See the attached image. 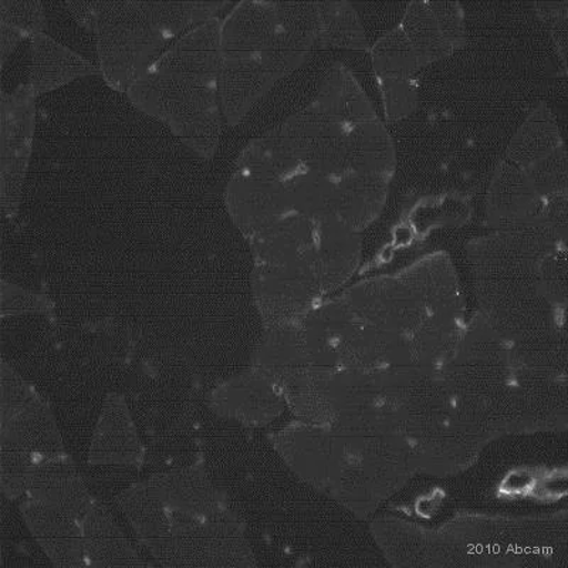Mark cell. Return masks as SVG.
Here are the masks:
<instances>
[{"instance_id": "cell-1", "label": "cell", "mask_w": 568, "mask_h": 568, "mask_svg": "<svg viewBox=\"0 0 568 568\" xmlns=\"http://www.w3.org/2000/svg\"><path fill=\"white\" fill-rule=\"evenodd\" d=\"M220 18L197 24L126 91L131 103L211 160L222 130Z\"/></svg>"}, {"instance_id": "cell-2", "label": "cell", "mask_w": 568, "mask_h": 568, "mask_svg": "<svg viewBox=\"0 0 568 568\" xmlns=\"http://www.w3.org/2000/svg\"><path fill=\"white\" fill-rule=\"evenodd\" d=\"M100 71L115 91L131 85L172 44L197 24L216 18L226 3H90Z\"/></svg>"}, {"instance_id": "cell-3", "label": "cell", "mask_w": 568, "mask_h": 568, "mask_svg": "<svg viewBox=\"0 0 568 568\" xmlns=\"http://www.w3.org/2000/svg\"><path fill=\"white\" fill-rule=\"evenodd\" d=\"M245 546L237 527L220 516L192 517L171 511V532L156 559L165 566H240Z\"/></svg>"}, {"instance_id": "cell-4", "label": "cell", "mask_w": 568, "mask_h": 568, "mask_svg": "<svg viewBox=\"0 0 568 568\" xmlns=\"http://www.w3.org/2000/svg\"><path fill=\"white\" fill-rule=\"evenodd\" d=\"M36 98L30 84L2 94L0 178L2 210L7 217L18 216L22 205L24 181L34 149Z\"/></svg>"}, {"instance_id": "cell-5", "label": "cell", "mask_w": 568, "mask_h": 568, "mask_svg": "<svg viewBox=\"0 0 568 568\" xmlns=\"http://www.w3.org/2000/svg\"><path fill=\"white\" fill-rule=\"evenodd\" d=\"M303 166L337 181L348 174V126L329 119L313 104L272 130Z\"/></svg>"}, {"instance_id": "cell-6", "label": "cell", "mask_w": 568, "mask_h": 568, "mask_svg": "<svg viewBox=\"0 0 568 568\" xmlns=\"http://www.w3.org/2000/svg\"><path fill=\"white\" fill-rule=\"evenodd\" d=\"M343 298L365 326L409 338L429 316L424 303L399 276L359 283Z\"/></svg>"}, {"instance_id": "cell-7", "label": "cell", "mask_w": 568, "mask_h": 568, "mask_svg": "<svg viewBox=\"0 0 568 568\" xmlns=\"http://www.w3.org/2000/svg\"><path fill=\"white\" fill-rule=\"evenodd\" d=\"M253 294L267 326L296 324L318 306L323 293L312 273L256 265Z\"/></svg>"}, {"instance_id": "cell-8", "label": "cell", "mask_w": 568, "mask_h": 568, "mask_svg": "<svg viewBox=\"0 0 568 568\" xmlns=\"http://www.w3.org/2000/svg\"><path fill=\"white\" fill-rule=\"evenodd\" d=\"M317 222L287 213L251 237L256 265L312 273L316 255Z\"/></svg>"}, {"instance_id": "cell-9", "label": "cell", "mask_w": 568, "mask_h": 568, "mask_svg": "<svg viewBox=\"0 0 568 568\" xmlns=\"http://www.w3.org/2000/svg\"><path fill=\"white\" fill-rule=\"evenodd\" d=\"M542 197L537 194L525 170L504 160L491 176L486 217L500 232L519 231L540 215Z\"/></svg>"}, {"instance_id": "cell-10", "label": "cell", "mask_w": 568, "mask_h": 568, "mask_svg": "<svg viewBox=\"0 0 568 568\" xmlns=\"http://www.w3.org/2000/svg\"><path fill=\"white\" fill-rule=\"evenodd\" d=\"M281 387L261 372L236 375L213 390L212 409L221 417L248 425L271 423L282 413Z\"/></svg>"}, {"instance_id": "cell-11", "label": "cell", "mask_w": 568, "mask_h": 568, "mask_svg": "<svg viewBox=\"0 0 568 568\" xmlns=\"http://www.w3.org/2000/svg\"><path fill=\"white\" fill-rule=\"evenodd\" d=\"M226 207L247 240L291 213L281 181L262 180L237 171L226 187Z\"/></svg>"}, {"instance_id": "cell-12", "label": "cell", "mask_w": 568, "mask_h": 568, "mask_svg": "<svg viewBox=\"0 0 568 568\" xmlns=\"http://www.w3.org/2000/svg\"><path fill=\"white\" fill-rule=\"evenodd\" d=\"M23 519L45 555L59 567H81L85 560L83 526L78 517L29 497L22 506Z\"/></svg>"}, {"instance_id": "cell-13", "label": "cell", "mask_w": 568, "mask_h": 568, "mask_svg": "<svg viewBox=\"0 0 568 568\" xmlns=\"http://www.w3.org/2000/svg\"><path fill=\"white\" fill-rule=\"evenodd\" d=\"M275 446L303 479L317 486L332 485L338 464V443L329 430L293 424L275 436Z\"/></svg>"}, {"instance_id": "cell-14", "label": "cell", "mask_w": 568, "mask_h": 568, "mask_svg": "<svg viewBox=\"0 0 568 568\" xmlns=\"http://www.w3.org/2000/svg\"><path fill=\"white\" fill-rule=\"evenodd\" d=\"M277 29L276 2L236 4L222 20L221 59L257 62L272 43Z\"/></svg>"}, {"instance_id": "cell-15", "label": "cell", "mask_w": 568, "mask_h": 568, "mask_svg": "<svg viewBox=\"0 0 568 568\" xmlns=\"http://www.w3.org/2000/svg\"><path fill=\"white\" fill-rule=\"evenodd\" d=\"M362 255V241L357 232L339 222L336 216L317 222L316 255L313 276L324 294L336 291L353 276Z\"/></svg>"}, {"instance_id": "cell-16", "label": "cell", "mask_w": 568, "mask_h": 568, "mask_svg": "<svg viewBox=\"0 0 568 568\" xmlns=\"http://www.w3.org/2000/svg\"><path fill=\"white\" fill-rule=\"evenodd\" d=\"M142 448L124 399L110 395L101 410L90 448L93 465H140Z\"/></svg>"}, {"instance_id": "cell-17", "label": "cell", "mask_w": 568, "mask_h": 568, "mask_svg": "<svg viewBox=\"0 0 568 568\" xmlns=\"http://www.w3.org/2000/svg\"><path fill=\"white\" fill-rule=\"evenodd\" d=\"M28 494L32 499L58 507L80 520L93 505L78 470L64 454L36 464Z\"/></svg>"}, {"instance_id": "cell-18", "label": "cell", "mask_w": 568, "mask_h": 568, "mask_svg": "<svg viewBox=\"0 0 568 568\" xmlns=\"http://www.w3.org/2000/svg\"><path fill=\"white\" fill-rule=\"evenodd\" d=\"M152 491L166 509L192 517L221 515V499L205 471L186 468L155 476L149 481Z\"/></svg>"}, {"instance_id": "cell-19", "label": "cell", "mask_w": 568, "mask_h": 568, "mask_svg": "<svg viewBox=\"0 0 568 568\" xmlns=\"http://www.w3.org/2000/svg\"><path fill=\"white\" fill-rule=\"evenodd\" d=\"M408 284L429 314H459L458 278L445 253H435L398 275Z\"/></svg>"}, {"instance_id": "cell-20", "label": "cell", "mask_w": 568, "mask_h": 568, "mask_svg": "<svg viewBox=\"0 0 568 568\" xmlns=\"http://www.w3.org/2000/svg\"><path fill=\"white\" fill-rule=\"evenodd\" d=\"M312 104L348 129L377 120L362 85L354 78L352 70L342 63L333 64L327 70Z\"/></svg>"}, {"instance_id": "cell-21", "label": "cell", "mask_w": 568, "mask_h": 568, "mask_svg": "<svg viewBox=\"0 0 568 568\" xmlns=\"http://www.w3.org/2000/svg\"><path fill=\"white\" fill-rule=\"evenodd\" d=\"M276 80L253 60L221 59V104L227 124L241 123L258 99L271 90Z\"/></svg>"}, {"instance_id": "cell-22", "label": "cell", "mask_w": 568, "mask_h": 568, "mask_svg": "<svg viewBox=\"0 0 568 568\" xmlns=\"http://www.w3.org/2000/svg\"><path fill=\"white\" fill-rule=\"evenodd\" d=\"M98 73L99 70L88 60L49 36L40 33L32 39V73L29 84L36 95L50 93L71 81Z\"/></svg>"}, {"instance_id": "cell-23", "label": "cell", "mask_w": 568, "mask_h": 568, "mask_svg": "<svg viewBox=\"0 0 568 568\" xmlns=\"http://www.w3.org/2000/svg\"><path fill=\"white\" fill-rule=\"evenodd\" d=\"M336 215L354 232H362L377 220L388 196L389 180L385 178L348 174L336 181Z\"/></svg>"}, {"instance_id": "cell-24", "label": "cell", "mask_w": 568, "mask_h": 568, "mask_svg": "<svg viewBox=\"0 0 568 568\" xmlns=\"http://www.w3.org/2000/svg\"><path fill=\"white\" fill-rule=\"evenodd\" d=\"M85 560L94 567L141 566L139 555L125 539L123 531L111 519L109 511L99 504L90 506L81 520Z\"/></svg>"}, {"instance_id": "cell-25", "label": "cell", "mask_w": 568, "mask_h": 568, "mask_svg": "<svg viewBox=\"0 0 568 568\" xmlns=\"http://www.w3.org/2000/svg\"><path fill=\"white\" fill-rule=\"evenodd\" d=\"M2 440L28 450L38 462L64 454L53 415L39 397L2 424Z\"/></svg>"}, {"instance_id": "cell-26", "label": "cell", "mask_w": 568, "mask_h": 568, "mask_svg": "<svg viewBox=\"0 0 568 568\" xmlns=\"http://www.w3.org/2000/svg\"><path fill=\"white\" fill-rule=\"evenodd\" d=\"M347 161L349 172L390 181L397 161L393 140L382 121L377 119L348 129Z\"/></svg>"}, {"instance_id": "cell-27", "label": "cell", "mask_w": 568, "mask_h": 568, "mask_svg": "<svg viewBox=\"0 0 568 568\" xmlns=\"http://www.w3.org/2000/svg\"><path fill=\"white\" fill-rule=\"evenodd\" d=\"M286 192L291 213L314 222L336 216V181L302 164L281 181Z\"/></svg>"}, {"instance_id": "cell-28", "label": "cell", "mask_w": 568, "mask_h": 568, "mask_svg": "<svg viewBox=\"0 0 568 568\" xmlns=\"http://www.w3.org/2000/svg\"><path fill=\"white\" fill-rule=\"evenodd\" d=\"M120 506L136 535L155 557L164 549L171 532V511L151 490L149 484L135 485L120 496Z\"/></svg>"}, {"instance_id": "cell-29", "label": "cell", "mask_w": 568, "mask_h": 568, "mask_svg": "<svg viewBox=\"0 0 568 568\" xmlns=\"http://www.w3.org/2000/svg\"><path fill=\"white\" fill-rule=\"evenodd\" d=\"M561 145L562 139L556 116L549 106L541 103L516 131L507 149L506 160L526 170Z\"/></svg>"}, {"instance_id": "cell-30", "label": "cell", "mask_w": 568, "mask_h": 568, "mask_svg": "<svg viewBox=\"0 0 568 568\" xmlns=\"http://www.w3.org/2000/svg\"><path fill=\"white\" fill-rule=\"evenodd\" d=\"M318 3V42L323 48L365 50L367 39L357 10L348 2Z\"/></svg>"}, {"instance_id": "cell-31", "label": "cell", "mask_w": 568, "mask_h": 568, "mask_svg": "<svg viewBox=\"0 0 568 568\" xmlns=\"http://www.w3.org/2000/svg\"><path fill=\"white\" fill-rule=\"evenodd\" d=\"M399 27L413 45L420 68L454 53L440 33L428 2L409 3Z\"/></svg>"}, {"instance_id": "cell-32", "label": "cell", "mask_w": 568, "mask_h": 568, "mask_svg": "<svg viewBox=\"0 0 568 568\" xmlns=\"http://www.w3.org/2000/svg\"><path fill=\"white\" fill-rule=\"evenodd\" d=\"M378 79H413L420 69L417 54L400 27L389 30L372 49Z\"/></svg>"}, {"instance_id": "cell-33", "label": "cell", "mask_w": 568, "mask_h": 568, "mask_svg": "<svg viewBox=\"0 0 568 568\" xmlns=\"http://www.w3.org/2000/svg\"><path fill=\"white\" fill-rule=\"evenodd\" d=\"M34 456L8 440H2V491L14 499L28 494L36 468Z\"/></svg>"}, {"instance_id": "cell-34", "label": "cell", "mask_w": 568, "mask_h": 568, "mask_svg": "<svg viewBox=\"0 0 568 568\" xmlns=\"http://www.w3.org/2000/svg\"><path fill=\"white\" fill-rule=\"evenodd\" d=\"M525 172L542 200L568 192V164L565 144L545 159L535 162Z\"/></svg>"}, {"instance_id": "cell-35", "label": "cell", "mask_w": 568, "mask_h": 568, "mask_svg": "<svg viewBox=\"0 0 568 568\" xmlns=\"http://www.w3.org/2000/svg\"><path fill=\"white\" fill-rule=\"evenodd\" d=\"M388 120L407 119L417 109L418 89L413 79H379Z\"/></svg>"}, {"instance_id": "cell-36", "label": "cell", "mask_w": 568, "mask_h": 568, "mask_svg": "<svg viewBox=\"0 0 568 568\" xmlns=\"http://www.w3.org/2000/svg\"><path fill=\"white\" fill-rule=\"evenodd\" d=\"M0 385H2L0 387L2 389V395H0V419L2 423L0 424L13 418L38 397L30 385L24 383V379L14 373L8 364L2 365V384Z\"/></svg>"}, {"instance_id": "cell-37", "label": "cell", "mask_w": 568, "mask_h": 568, "mask_svg": "<svg viewBox=\"0 0 568 568\" xmlns=\"http://www.w3.org/2000/svg\"><path fill=\"white\" fill-rule=\"evenodd\" d=\"M2 24L17 30L23 38H34L42 32L44 23L43 3L39 2H0Z\"/></svg>"}, {"instance_id": "cell-38", "label": "cell", "mask_w": 568, "mask_h": 568, "mask_svg": "<svg viewBox=\"0 0 568 568\" xmlns=\"http://www.w3.org/2000/svg\"><path fill=\"white\" fill-rule=\"evenodd\" d=\"M446 43L454 50L465 43V14L458 2H428Z\"/></svg>"}, {"instance_id": "cell-39", "label": "cell", "mask_w": 568, "mask_h": 568, "mask_svg": "<svg viewBox=\"0 0 568 568\" xmlns=\"http://www.w3.org/2000/svg\"><path fill=\"white\" fill-rule=\"evenodd\" d=\"M536 9L539 18L550 29L556 44L559 45L561 59L566 60L568 3H536Z\"/></svg>"}, {"instance_id": "cell-40", "label": "cell", "mask_w": 568, "mask_h": 568, "mask_svg": "<svg viewBox=\"0 0 568 568\" xmlns=\"http://www.w3.org/2000/svg\"><path fill=\"white\" fill-rule=\"evenodd\" d=\"M541 217L557 240L566 243L568 225V192L542 200Z\"/></svg>"}, {"instance_id": "cell-41", "label": "cell", "mask_w": 568, "mask_h": 568, "mask_svg": "<svg viewBox=\"0 0 568 568\" xmlns=\"http://www.w3.org/2000/svg\"><path fill=\"white\" fill-rule=\"evenodd\" d=\"M45 301L43 297L23 291L14 284L3 283L2 286V311L4 314H19L27 312L44 311Z\"/></svg>"}]
</instances>
